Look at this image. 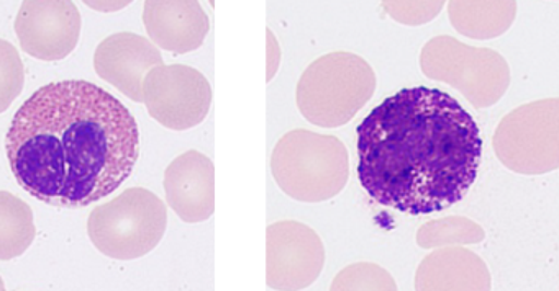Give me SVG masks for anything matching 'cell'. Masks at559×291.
Masks as SVG:
<instances>
[{"instance_id":"21","label":"cell","mask_w":559,"mask_h":291,"mask_svg":"<svg viewBox=\"0 0 559 291\" xmlns=\"http://www.w3.org/2000/svg\"><path fill=\"white\" fill-rule=\"evenodd\" d=\"M0 290H4V281L0 280Z\"/></svg>"},{"instance_id":"14","label":"cell","mask_w":559,"mask_h":291,"mask_svg":"<svg viewBox=\"0 0 559 291\" xmlns=\"http://www.w3.org/2000/svg\"><path fill=\"white\" fill-rule=\"evenodd\" d=\"M486 262L461 247L433 251L421 260L415 275L417 290H490Z\"/></svg>"},{"instance_id":"8","label":"cell","mask_w":559,"mask_h":291,"mask_svg":"<svg viewBox=\"0 0 559 291\" xmlns=\"http://www.w3.org/2000/svg\"><path fill=\"white\" fill-rule=\"evenodd\" d=\"M142 94L148 113L169 130H191L211 111V84L189 65H156L145 75Z\"/></svg>"},{"instance_id":"13","label":"cell","mask_w":559,"mask_h":291,"mask_svg":"<svg viewBox=\"0 0 559 291\" xmlns=\"http://www.w3.org/2000/svg\"><path fill=\"white\" fill-rule=\"evenodd\" d=\"M143 23L156 48L186 54L204 45L211 20L194 0H152L143 7Z\"/></svg>"},{"instance_id":"6","label":"cell","mask_w":559,"mask_h":291,"mask_svg":"<svg viewBox=\"0 0 559 291\" xmlns=\"http://www.w3.org/2000/svg\"><path fill=\"white\" fill-rule=\"evenodd\" d=\"M425 77L460 90L474 108H489L510 85L509 62L489 48H474L453 36H435L420 52Z\"/></svg>"},{"instance_id":"5","label":"cell","mask_w":559,"mask_h":291,"mask_svg":"<svg viewBox=\"0 0 559 291\" xmlns=\"http://www.w3.org/2000/svg\"><path fill=\"white\" fill-rule=\"evenodd\" d=\"M166 226L165 202L143 186H133L91 213L87 234L100 254L133 260L155 251L165 238Z\"/></svg>"},{"instance_id":"1","label":"cell","mask_w":559,"mask_h":291,"mask_svg":"<svg viewBox=\"0 0 559 291\" xmlns=\"http://www.w3.org/2000/svg\"><path fill=\"white\" fill-rule=\"evenodd\" d=\"M5 149L25 192L47 205L80 208L116 192L132 175L139 123L99 85L51 82L19 108Z\"/></svg>"},{"instance_id":"17","label":"cell","mask_w":559,"mask_h":291,"mask_svg":"<svg viewBox=\"0 0 559 291\" xmlns=\"http://www.w3.org/2000/svg\"><path fill=\"white\" fill-rule=\"evenodd\" d=\"M486 232L473 219L463 216H448L425 222L417 232V244L424 248L443 247V245L479 244Z\"/></svg>"},{"instance_id":"2","label":"cell","mask_w":559,"mask_h":291,"mask_svg":"<svg viewBox=\"0 0 559 291\" xmlns=\"http://www.w3.org/2000/svg\"><path fill=\"white\" fill-rule=\"evenodd\" d=\"M358 175L374 202L428 215L461 202L483 159V137L447 92L404 88L358 126Z\"/></svg>"},{"instance_id":"4","label":"cell","mask_w":559,"mask_h":291,"mask_svg":"<svg viewBox=\"0 0 559 291\" xmlns=\"http://www.w3.org/2000/svg\"><path fill=\"white\" fill-rule=\"evenodd\" d=\"M376 84L374 71L361 56L330 52L300 75L297 107L316 126H343L371 100Z\"/></svg>"},{"instance_id":"9","label":"cell","mask_w":559,"mask_h":291,"mask_svg":"<svg viewBox=\"0 0 559 291\" xmlns=\"http://www.w3.org/2000/svg\"><path fill=\"white\" fill-rule=\"evenodd\" d=\"M266 238L267 287L304 290L319 278L325 265V247L313 229L297 221L274 222Z\"/></svg>"},{"instance_id":"19","label":"cell","mask_w":559,"mask_h":291,"mask_svg":"<svg viewBox=\"0 0 559 291\" xmlns=\"http://www.w3.org/2000/svg\"><path fill=\"white\" fill-rule=\"evenodd\" d=\"M332 290H397L394 278L374 264H355L336 275Z\"/></svg>"},{"instance_id":"16","label":"cell","mask_w":559,"mask_h":291,"mask_svg":"<svg viewBox=\"0 0 559 291\" xmlns=\"http://www.w3.org/2000/svg\"><path fill=\"white\" fill-rule=\"evenodd\" d=\"M34 211L14 193L0 192V260L21 257L34 244Z\"/></svg>"},{"instance_id":"18","label":"cell","mask_w":559,"mask_h":291,"mask_svg":"<svg viewBox=\"0 0 559 291\" xmlns=\"http://www.w3.org/2000/svg\"><path fill=\"white\" fill-rule=\"evenodd\" d=\"M25 68L21 54L12 43L0 38V113H4L22 94Z\"/></svg>"},{"instance_id":"11","label":"cell","mask_w":559,"mask_h":291,"mask_svg":"<svg viewBox=\"0 0 559 291\" xmlns=\"http://www.w3.org/2000/svg\"><path fill=\"white\" fill-rule=\"evenodd\" d=\"M162 64L165 61L159 49L136 33L122 32L107 36L94 54V68L99 77L136 104H143L145 75Z\"/></svg>"},{"instance_id":"10","label":"cell","mask_w":559,"mask_h":291,"mask_svg":"<svg viewBox=\"0 0 559 291\" xmlns=\"http://www.w3.org/2000/svg\"><path fill=\"white\" fill-rule=\"evenodd\" d=\"M83 19L76 3L67 0H28L15 19L22 49L41 61H61L76 49Z\"/></svg>"},{"instance_id":"3","label":"cell","mask_w":559,"mask_h":291,"mask_svg":"<svg viewBox=\"0 0 559 291\" xmlns=\"http://www.w3.org/2000/svg\"><path fill=\"white\" fill-rule=\"evenodd\" d=\"M271 170L280 189L304 203L332 199L349 175L348 150L336 136L294 130L277 141Z\"/></svg>"},{"instance_id":"20","label":"cell","mask_w":559,"mask_h":291,"mask_svg":"<svg viewBox=\"0 0 559 291\" xmlns=\"http://www.w3.org/2000/svg\"><path fill=\"white\" fill-rule=\"evenodd\" d=\"M444 2H382V9L404 25L431 22L443 9Z\"/></svg>"},{"instance_id":"12","label":"cell","mask_w":559,"mask_h":291,"mask_svg":"<svg viewBox=\"0 0 559 291\" xmlns=\"http://www.w3.org/2000/svg\"><path fill=\"white\" fill-rule=\"evenodd\" d=\"M166 202L185 222L195 225L215 211V167L205 154L188 150L165 172Z\"/></svg>"},{"instance_id":"7","label":"cell","mask_w":559,"mask_h":291,"mask_svg":"<svg viewBox=\"0 0 559 291\" xmlns=\"http://www.w3.org/2000/svg\"><path fill=\"white\" fill-rule=\"evenodd\" d=\"M500 162L523 175H542L559 167V100L545 98L510 111L493 134Z\"/></svg>"},{"instance_id":"15","label":"cell","mask_w":559,"mask_h":291,"mask_svg":"<svg viewBox=\"0 0 559 291\" xmlns=\"http://www.w3.org/2000/svg\"><path fill=\"white\" fill-rule=\"evenodd\" d=\"M515 2H450L448 15L457 33L474 39L503 35L515 20Z\"/></svg>"}]
</instances>
